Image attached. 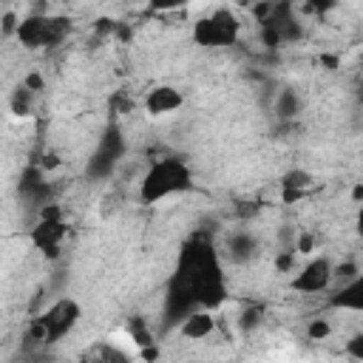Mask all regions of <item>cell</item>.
I'll return each instance as SVG.
<instances>
[{
  "label": "cell",
  "instance_id": "5",
  "mask_svg": "<svg viewBox=\"0 0 363 363\" xmlns=\"http://www.w3.org/2000/svg\"><path fill=\"white\" fill-rule=\"evenodd\" d=\"M65 235H68V224L62 218V210L57 204H43L40 207V218L31 227V244H34V250H40L48 261H57L62 255Z\"/></svg>",
  "mask_w": 363,
  "mask_h": 363
},
{
  "label": "cell",
  "instance_id": "16",
  "mask_svg": "<svg viewBox=\"0 0 363 363\" xmlns=\"http://www.w3.org/2000/svg\"><path fill=\"white\" fill-rule=\"evenodd\" d=\"M31 88H26L23 82L14 88V94H11V113H17V116H26L28 111H31Z\"/></svg>",
  "mask_w": 363,
  "mask_h": 363
},
{
  "label": "cell",
  "instance_id": "25",
  "mask_svg": "<svg viewBox=\"0 0 363 363\" xmlns=\"http://www.w3.org/2000/svg\"><path fill=\"white\" fill-rule=\"evenodd\" d=\"M23 85H26V88H31V91L37 94V91H43V88H45V79H43L37 71H31V74H26V77H23Z\"/></svg>",
  "mask_w": 363,
  "mask_h": 363
},
{
  "label": "cell",
  "instance_id": "2",
  "mask_svg": "<svg viewBox=\"0 0 363 363\" xmlns=\"http://www.w3.org/2000/svg\"><path fill=\"white\" fill-rule=\"evenodd\" d=\"M193 187V170L187 167L184 159L179 156H164V159H156L142 182H139V201L142 204H162L173 196H182Z\"/></svg>",
  "mask_w": 363,
  "mask_h": 363
},
{
  "label": "cell",
  "instance_id": "22",
  "mask_svg": "<svg viewBox=\"0 0 363 363\" xmlns=\"http://www.w3.org/2000/svg\"><path fill=\"white\" fill-rule=\"evenodd\" d=\"M275 267H278V272H292V269H295V247L278 252V255H275Z\"/></svg>",
  "mask_w": 363,
  "mask_h": 363
},
{
  "label": "cell",
  "instance_id": "18",
  "mask_svg": "<svg viewBox=\"0 0 363 363\" xmlns=\"http://www.w3.org/2000/svg\"><path fill=\"white\" fill-rule=\"evenodd\" d=\"M130 340L139 346V349H145V346H153V332L142 323V320H133L130 323Z\"/></svg>",
  "mask_w": 363,
  "mask_h": 363
},
{
  "label": "cell",
  "instance_id": "12",
  "mask_svg": "<svg viewBox=\"0 0 363 363\" xmlns=\"http://www.w3.org/2000/svg\"><path fill=\"white\" fill-rule=\"evenodd\" d=\"M312 184H315V176H312L309 170H303V167L286 170V173L281 176V199H284V204H292V201L303 199V193H306Z\"/></svg>",
  "mask_w": 363,
  "mask_h": 363
},
{
  "label": "cell",
  "instance_id": "3",
  "mask_svg": "<svg viewBox=\"0 0 363 363\" xmlns=\"http://www.w3.org/2000/svg\"><path fill=\"white\" fill-rule=\"evenodd\" d=\"M79 315H82V309H79V303L74 298H60L40 318L31 320L28 337L31 340H43V343H57L79 323Z\"/></svg>",
  "mask_w": 363,
  "mask_h": 363
},
{
  "label": "cell",
  "instance_id": "7",
  "mask_svg": "<svg viewBox=\"0 0 363 363\" xmlns=\"http://www.w3.org/2000/svg\"><path fill=\"white\" fill-rule=\"evenodd\" d=\"M122 156H125V136L119 133V128H108L99 136L94 153L88 156V164H85L88 179H94V182L108 179L116 170V164H119Z\"/></svg>",
  "mask_w": 363,
  "mask_h": 363
},
{
  "label": "cell",
  "instance_id": "8",
  "mask_svg": "<svg viewBox=\"0 0 363 363\" xmlns=\"http://www.w3.org/2000/svg\"><path fill=\"white\" fill-rule=\"evenodd\" d=\"M332 278H335V264L326 255H318V258L306 261L292 275V289L295 292H303V295H318V292H326L329 289Z\"/></svg>",
  "mask_w": 363,
  "mask_h": 363
},
{
  "label": "cell",
  "instance_id": "29",
  "mask_svg": "<svg viewBox=\"0 0 363 363\" xmlns=\"http://www.w3.org/2000/svg\"><path fill=\"white\" fill-rule=\"evenodd\" d=\"M357 233L363 235V207H360V213H357Z\"/></svg>",
  "mask_w": 363,
  "mask_h": 363
},
{
  "label": "cell",
  "instance_id": "14",
  "mask_svg": "<svg viewBox=\"0 0 363 363\" xmlns=\"http://www.w3.org/2000/svg\"><path fill=\"white\" fill-rule=\"evenodd\" d=\"M45 26H48V14H28L20 20L17 28V40L23 48H45Z\"/></svg>",
  "mask_w": 363,
  "mask_h": 363
},
{
  "label": "cell",
  "instance_id": "17",
  "mask_svg": "<svg viewBox=\"0 0 363 363\" xmlns=\"http://www.w3.org/2000/svg\"><path fill=\"white\" fill-rule=\"evenodd\" d=\"M329 335H332V326H329L326 318H312V320L306 323V337H309V340H326Z\"/></svg>",
  "mask_w": 363,
  "mask_h": 363
},
{
  "label": "cell",
  "instance_id": "6",
  "mask_svg": "<svg viewBox=\"0 0 363 363\" xmlns=\"http://www.w3.org/2000/svg\"><path fill=\"white\" fill-rule=\"evenodd\" d=\"M261 37L269 48L301 40V23L295 17V0H278L269 6L267 17H261Z\"/></svg>",
  "mask_w": 363,
  "mask_h": 363
},
{
  "label": "cell",
  "instance_id": "15",
  "mask_svg": "<svg viewBox=\"0 0 363 363\" xmlns=\"http://www.w3.org/2000/svg\"><path fill=\"white\" fill-rule=\"evenodd\" d=\"M301 111H303V96H301L295 88H281V91L275 94V99H272V113H275L278 119L289 122V119H295Z\"/></svg>",
  "mask_w": 363,
  "mask_h": 363
},
{
  "label": "cell",
  "instance_id": "13",
  "mask_svg": "<svg viewBox=\"0 0 363 363\" xmlns=\"http://www.w3.org/2000/svg\"><path fill=\"white\" fill-rule=\"evenodd\" d=\"M329 303L335 309H346V312H363V272H357L354 278H349L332 298Z\"/></svg>",
  "mask_w": 363,
  "mask_h": 363
},
{
  "label": "cell",
  "instance_id": "21",
  "mask_svg": "<svg viewBox=\"0 0 363 363\" xmlns=\"http://www.w3.org/2000/svg\"><path fill=\"white\" fill-rule=\"evenodd\" d=\"M17 28H20V17H17L14 11H6V14H3V23H0V34H3V40L17 37Z\"/></svg>",
  "mask_w": 363,
  "mask_h": 363
},
{
  "label": "cell",
  "instance_id": "10",
  "mask_svg": "<svg viewBox=\"0 0 363 363\" xmlns=\"http://www.w3.org/2000/svg\"><path fill=\"white\" fill-rule=\"evenodd\" d=\"M184 105V94L176 85H156L145 96V111L150 116H167Z\"/></svg>",
  "mask_w": 363,
  "mask_h": 363
},
{
  "label": "cell",
  "instance_id": "20",
  "mask_svg": "<svg viewBox=\"0 0 363 363\" xmlns=\"http://www.w3.org/2000/svg\"><path fill=\"white\" fill-rule=\"evenodd\" d=\"M298 6H303L306 11H312V14H326V11H332L340 0H295Z\"/></svg>",
  "mask_w": 363,
  "mask_h": 363
},
{
  "label": "cell",
  "instance_id": "27",
  "mask_svg": "<svg viewBox=\"0 0 363 363\" xmlns=\"http://www.w3.org/2000/svg\"><path fill=\"white\" fill-rule=\"evenodd\" d=\"M96 31H99V34H113V31H116V23L108 20V17H102V20H96Z\"/></svg>",
  "mask_w": 363,
  "mask_h": 363
},
{
  "label": "cell",
  "instance_id": "9",
  "mask_svg": "<svg viewBox=\"0 0 363 363\" xmlns=\"http://www.w3.org/2000/svg\"><path fill=\"white\" fill-rule=\"evenodd\" d=\"M258 252V238L250 233V230H230L224 235V244H221V258H227L230 264L241 267V264H250Z\"/></svg>",
  "mask_w": 363,
  "mask_h": 363
},
{
  "label": "cell",
  "instance_id": "4",
  "mask_svg": "<svg viewBox=\"0 0 363 363\" xmlns=\"http://www.w3.org/2000/svg\"><path fill=\"white\" fill-rule=\"evenodd\" d=\"M241 37V20L233 9H216L193 23V43L204 48H230Z\"/></svg>",
  "mask_w": 363,
  "mask_h": 363
},
{
  "label": "cell",
  "instance_id": "11",
  "mask_svg": "<svg viewBox=\"0 0 363 363\" xmlns=\"http://www.w3.org/2000/svg\"><path fill=\"white\" fill-rule=\"evenodd\" d=\"M179 332H182V337H187V340H204V337H210V335L216 332L213 309H204V306L193 309L190 315H184V318H182Z\"/></svg>",
  "mask_w": 363,
  "mask_h": 363
},
{
  "label": "cell",
  "instance_id": "24",
  "mask_svg": "<svg viewBox=\"0 0 363 363\" xmlns=\"http://www.w3.org/2000/svg\"><path fill=\"white\" fill-rule=\"evenodd\" d=\"M187 3H193V0H147V6L153 11H173V9H182Z\"/></svg>",
  "mask_w": 363,
  "mask_h": 363
},
{
  "label": "cell",
  "instance_id": "28",
  "mask_svg": "<svg viewBox=\"0 0 363 363\" xmlns=\"http://www.w3.org/2000/svg\"><path fill=\"white\" fill-rule=\"evenodd\" d=\"M352 199H354V201H363V184H357V187L352 190Z\"/></svg>",
  "mask_w": 363,
  "mask_h": 363
},
{
  "label": "cell",
  "instance_id": "1",
  "mask_svg": "<svg viewBox=\"0 0 363 363\" xmlns=\"http://www.w3.org/2000/svg\"><path fill=\"white\" fill-rule=\"evenodd\" d=\"M227 298V284L221 272V252L204 241L196 238L190 241L182 255L179 267L167 284L164 295V326H179L184 315L193 309H216Z\"/></svg>",
  "mask_w": 363,
  "mask_h": 363
},
{
  "label": "cell",
  "instance_id": "19",
  "mask_svg": "<svg viewBox=\"0 0 363 363\" xmlns=\"http://www.w3.org/2000/svg\"><path fill=\"white\" fill-rule=\"evenodd\" d=\"M261 315H264V309L261 306H247L244 312H241V318H238V326L244 329V332H250V329H255L258 323H261Z\"/></svg>",
  "mask_w": 363,
  "mask_h": 363
},
{
  "label": "cell",
  "instance_id": "26",
  "mask_svg": "<svg viewBox=\"0 0 363 363\" xmlns=\"http://www.w3.org/2000/svg\"><path fill=\"white\" fill-rule=\"evenodd\" d=\"M312 247H315V241H312V235H309V233L298 235V241H295V252H303V255H309V252H312Z\"/></svg>",
  "mask_w": 363,
  "mask_h": 363
},
{
  "label": "cell",
  "instance_id": "23",
  "mask_svg": "<svg viewBox=\"0 0 363 363\" xmlns=\"http://www.w3.org/2000/svg\"><path fill=\"white\" fill-rule=\"evenodd\" d=\"M346 354L354 357V360H363V332H357L346 340Z\"/></svg>",
  "mask_w": 363,
  "mask_h": 363
}]
</instances>
